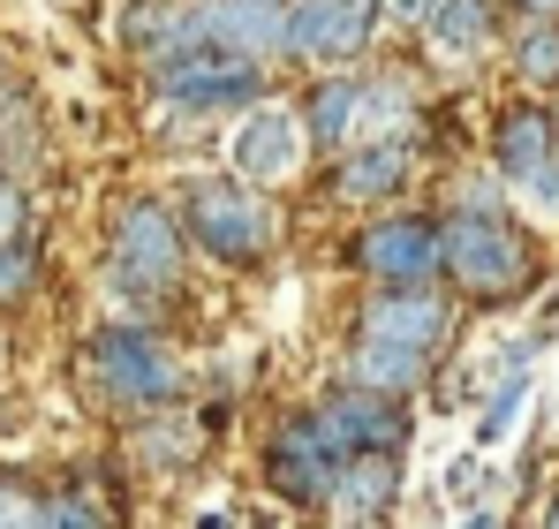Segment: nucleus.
Here are the masks:
<instances>
[{"label":"nucleus","mask_w":559,"mask_h":529,"mask_svg":"<svg viewBox=\"0 0 559 529\" xmlns=\"http://www.w3.org/2000/svg\"><path fill=\"white\" fill-rule=\"evenodd\" d=\"M0 529H46V492H31L23 477H0Z\"/></svg>","instance_id":"nucleus-22"},{"label":"nucleus","mask_w":559,"mask_h":529,"mask_svg":"<svg viewBox=\"0 0 559 529\" xmlns=\"http://www.w3.org/2000/svg\"><path fill=\"white\" fill-rule=\"evenodd\" d=\"M439 280L462 303H522L537 287V243L522 235L514 212H439Z\"/></svg>","instance_id":"nucleus-2"},{"label":"nucleus","mask_w":559,"mask_h":529,"mask_svg":"<svg viewBox=\"0 0 559 529\" xmlns=\"http://www.w3.org/2000/svg\"><path fill=\"white\" fill-rule=\"evenodd\" d=\"M507 69L522 91H559V15H530L507 38Z\"/></svg>","instance_id":"nucleus-17"},{"label":"nucleus","mask_w":559,"mask_h":529,"mask_svg":"<svg viewBox=\"0 0 559 529\" xmlns=\"http://www.w3.org/2000/svg\"><path fill=\"white\" fill-rule=\"evenodd\" d=\"M431 355H408V349H385V341H348V363L341 378L348 386H371V393H393V401H416L431 386Z\"/></svg>","instance_id":"nucleus-15"},{"label":"nucleus","mask_w":559,"mask_h":529,"mask_svg":"<svg viewBox=\"0 0 559 529\" xmlns=\"http://www.w3.org/2000/svg\"><path fill=\"white\" fill-rule=\"evenodd\" d=\"M507 204H522V212H537V220H559V152L545 167H530L522 181H507Z\"/></svg>","instance_id":"nucleus-20"},{"label":"nucleus","mask_w":559,"mask_h":529,"mask_svg":"<svg viewBox=\"0 0 559 529\" xmlns=\"http://www.w3.org/2000/svg\"><path fill=\"white\" fill-rule=\"evenodd\" d=\"M197 446H204V432L189 424V409H159V416H136L129 424V461L136 469H189L197 461Z\"/></svg>","instance_id":"nucleus-16"},{"label":"nucleus","mask_w":559,"mask_h":529,"mask_svg":"<svg viewBox=\"0 0 559 529\" xmlns=\"http://www.w3.org/2000/svg\"><path fill=\"white\" fill-rule=\"evenodd\" d=\"M416 175H424V137H378V144H348L325 167V197L348 212H385L416 189Z\"/></svg>","instance_id":"nucleus-9"},{"label":"nucleus","mask_w":559,"mask_h":529,"mask_svg":"<svg viewBox=\"0 0 559 529\" xmlns=\"http://www.w3.org/2000/svg\"><path fill=\"white\" fill-rule=\"evenodd\" d=\"M273 8H280V0H273Z\"/></svg>","instance_id":"nucleus-30"},{"label":"nucleus","mask_w":559,"mask_h":529,"mask_svg":"<svg viewBox=\"0 0 559 529\" xmlns=\"http://www.w3.org/2000/svg\"><path fill=\"white\" fill-rule=\"evenodd\" d=\"M499 8H514L522 23H530V15H559V0H499Z\"/></svg>","instance_id":"nucleus-25"},{"label":"nucleus","mask_w":559,"mask_h":529,"mask_svg":"<svg viewBox=\"0 0 559 529\" xmlns=\"http://www.w3.org/2000/svg\"><path fill=\"white\" fill-rule=\"evenodd\" d=\"M15 243H31V189L0 175V250H15Z\"/></svg>","instance_id":"nucleus-23"},{"label":"nucleus","mask_w":559,"mask_h":529,"mask_svg":"<svg viewBox=\"0 0 559 529\" xmlns=\"http://www.w3.org/2000/svg\"><path fill=\"white\" fill-rule=\"evenodd\" d=\"M175 220H182L189 250H204L212 264H227V272H258V264H273L280 235H287L273 189H250V181H235V175L182 181V189H175Z\"/></svg>","instance_id":"nucleus-1"},{"label":"nucleus","mask_w":559,"mask_h":529,"mask_svg":"<svg viewBox=\"0 0 559 529\" xmlns=\"http://www.w3.org/2000/svg\"><path fill=\"white\" fill-rule=\"evenodd\" d=\"M559 152V121H552V106H507L499 121H491V175H499V189L507 181H522L530 167H545Z\"/></svg>","instance_id":"nucleus-14"},{"label":"nucleus","mask_w":559,"mask_h":529,"mask_svg":"<svg viewBox=\"0 0 559 529\" xmlns=\"http://www.w3.org/2000/svg\"><path fill=\"white\" fill-rule=\"evenodd\" d=\"M454 318H462V303L447 287H371L356 303V341H385V349L439 363L447 341H454Z\"/></svg>","instance_id":"nucleus-8"},{"label":"nucleus","mask_w":559,"mask_h":529,"mask_svg":"<svg viewBox=\"0 0 559 529\" xmlns=\"http://www.w3.org/2000/svg\"><path fill=\"white\" fill-rule=\"evenodd\" d=\"M522 393H530V371H499V386L484 393V416H476V446H499L507 432H514Z\"/></svg>","instance_id":"nucleus-18"},{"label":"nucleus","mask_w":559,"mask_h":529,"mask_svg":"<svg viewBox=\"0 0 559 529\" xmlns=\"http://www.w3.org/2000/svg\"><path fill=\"white\" fill-rule=\"evenodd\" d=\"M197 529H235V522H227V515H204V522H197Z\"/></svg>","instance_id":"nucleus-28"},{"label":"nucleus","mask_w":559,"mask_h":529,"mask_svg":"<svg viewBox=\"0 0 559 529\" xmlns=\"http://www.w3.org/2000/svg\"><path fill=\"white\" fill-rule=\"evenodd\" d=\"M46 529H114V515L84 484H61V492H46Z\"/></svg>","instance_id":"nucleus-19"},{"label":"nucleus","mask_w":559,"mask_h":529,"mask_svg":"<svg viewBox=\"0 0 559 529\" xmlns=\"http://www.w3.org/2000/svg\"><path fill=\"white\" fill-rule=\"evenodd\" d=\"M302 160H310V144L295 129V106H280V98H258L235 121V137H227V167L250 189H287V181L302 175Z\"/></svg>","instance_id":"nucleus-11"},{"label":"nucleus","mask_w":559,"mask_h":529,"mask_svg":"<svg viewBox=\"0 0 559 529\" xmlns=\"http://www.w3.org/2000/svg\"><path fill=\"white\" fill-rule=\"evenodd\" d=\"M265 91H273V69H265V61L212 54V46L175 54V61L152 69V98H159V114H189V121H204V114H250Z\"/></svg>","instance_id":"nucleus-7"},{"label":"nucleus","mask_w":559,"mask_h":529,"mask_svg":"<svg viewBox=\"0 0 559 529\" xmlns=\"http://www.w3.org/2000/svg\"><path fill=\"white\" fill-rule=\"evenodd\" d=\"M341 469H348V454L325 439V424H318L310 401L302 409H280L273 424H265V439H258V477H265V492L287 499L295 515H325Z\"/></svg>","instance_id":"nucleus-5"},{"label":"nucleus","mask_w":559,"mask_h":529,"mask_svg":"<svg viewBox=\"0 0 559 529\" xmlns=\"http://www.w3.org/2000/svg\"><path fill=\"white\" fill-rule=\"evenodd\" d=\"M552 121H559V106H552Z\"/></svg>","instance_id":"nucleus-29"},{"label":"nucleus","mask_w":559,"mask_h":529,"mask_svg":"<svg viewBox=\"0 0 559 529\" xmlns=\"http://www.w3.org/2000/svg\"><path fill=\"white\" fill-rule=\"evenodd\" d=\"M462 529H499V515H491V507H476V515H468Z\"/></svg>","instance_id":"nucleus-26"},{"label":"nucleus","mask_w":559,"mask_h":529,"mask_svg":"<svg viewBox=\"0 0 559 529\" xmlns=\"http://www.w3.org/2000/svg\"><path fill=\"white\" fill-rule=\"evenodd\" d=\"M84 378H92L98 409H114V416H129V424L175 409L189 393V371H182V355L167 349V333H159V326H121V318L92 333Z\"/></svg>","instance_id":"nucleus-3"},{"label":"nucleus","mask_w":559,"mask_h":529,"mask_svg":"<svg viewBox=\"0 0 559 529\" xmlns=\"http://www.w3.org/2000/svg\"><path fill=\"white\" fill-rule=\"evenodd\" d=\"M439 0H385V23H401V31H424V15H431Z\"/></svg>","instance_id":"nucleus-24"},{"label":"nucleus","mask_w":559,"mask_h":529,"mask_svg":"<svg viewBox=\"0 0 559 529\" xmlns=\"http://www.w3.org/2000/svg\"><path fill=\"white\" fill-rule=\"evenodd\" d=\"M393 507H401V454H348L325 515L341 529H378Z\"/></svg>","instance_id":"nucleus-13"},{"label":"nucleus","mask_w":559,"mask_h":529,"mask_svg":"<svg viewBox=\"0 0 559 529\" xmlns=\"http://www.w3.org/2000/svg\"><path fill=\"white\" fill-rule=\"evenodd\" d=\"M385 31V0H280V54L287 69H364Z\"/></svg>","instance_id":"nucleus-4"},{"label":"nucleus","mask_w":559,"mask_h":529,"mask_svg":"<svg viewBox=\"0 0 559 529\" xmlns=\"http://www.w3.org/2000/svg\"><path fill=\"white\" fill-rule=\"evenodd\" d=\"M31 287H38V250H31V243L0 250V310H23Z\"/></svg>","instance_id":"nucleus-21"},{"label":"nucleus","mask_w":559,"mask_h":529,"mask_svg":"<svg viewBox=\"0 0 559 529\" xmlns=\"http://www.w3.org/2000/svg\"><path fill=\"white\" fill-rule=\"evenodd\" d=\"M348 264L371 287H447V250H439V212L424 204H385L364 212V227L348 235Z\"/></svg>","instance_id":"nucleus-6"},{"label":"nucleus","mask_w":559,"mask_h":529,"mask_svg":"<svg viewBox=\"0 0 559 529\" xmlns=\"http://www.w3.org/2000/svg\"><path fill=\"white\" fill-rule=\"evenodd\" d=\"M499 23H507L499 0H439L416 38H424V54H431L439 69H468V61H484V54L499 46Z\"/></svg>","instance_id":"nucleus-12"},{"label":"nucleus","mask_w":559,"mask_h":529,"mask_svg":"<svg viewBox=\"0 0 559 529\" xmlns=\"http://www.w3.org/2000/svg\"><path fill=\"white\" fill-rule=\"evenodd\" d=\"M310 409H318L325 439L341 446V454H401V446H408V432H416L408 401L371 393V386H348V378H333Z\"/></svg>","instance_id":"nucleus-10"},{"label":"nucleus","mask_w":559,"mask_h":529,"mask_svg":"<svg viewBox=\"0 0 559 529\" xmlns=\"http://www.w3.org/2000/svg\"><path fill=\"white\" fill-rule=\"evenodd\" d=\"M537 529H559V492L545 499V522H537Z\"/></svg>","instance_id":"nucleus-27"}]
</instances>
